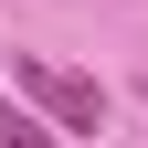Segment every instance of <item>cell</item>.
<instances>
[{
    "instance_id": "cell-2",
    "label": "cell",
    "mask_w": 148,
    "mask_h": 148,
    "mask_svg": "<svg viewBox=\"0 0 148 148\" xmlns=\"http://www.w3.org/2000/svg\"><path fill=\"white\" fill-rule=\"evenodd\" d=\"M0 148H64V138H53L32 106H11V95H0Z\"/></svg>"
},
{
    "instance_id": "cell-1",
    "label": "cell",
    "mask_w": 148,
    "mask_h": 148,
    "mask_svg": "<svg viewBox=\"0 0 148 148\" xmlns=\"http://www.w3.org/2000/svg\"><path fill=\"white\" fill-rule=\"evenodd\" d=\"M11 74H21V95L42 106L64 138H95V127H106V85H95V74H64L53 53H11Z\"/></svg>"
}]
</instances>
